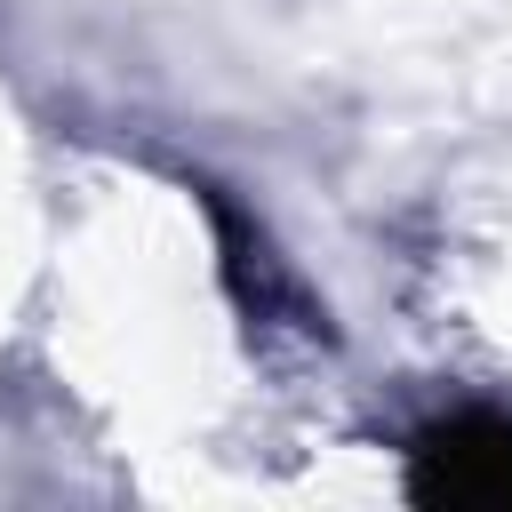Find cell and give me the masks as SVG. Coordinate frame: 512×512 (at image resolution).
<instances>
[{"label":"cell","mask_w":512,"mask_h":512,"mask_svg":"<svg viewBox=\"0 0 512 512\" xmlns=\"http://www.w3.org/2000/svg\"><path fill=\"white\" fill-rule=\"evenodd\" d=\"M424 504H512V432L504 424H448L416 456Z\"/></svg>","instance_id":"6da1fadb"}]
</instances>
